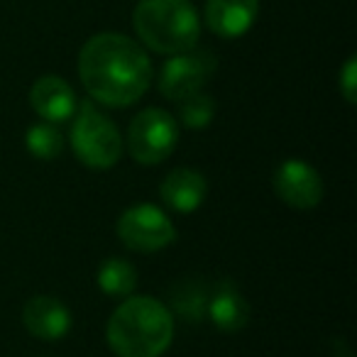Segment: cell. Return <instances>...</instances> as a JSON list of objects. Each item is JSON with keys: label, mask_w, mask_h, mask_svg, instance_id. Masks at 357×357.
<instances>
[{"label": "cell", "mask_w": 357, "mask_h": 357, "mask_svg": "<svg viewBox=\"0 0 357 357\" xmlns=\"http://www.w3.org/2000/svg\"><path fill=\"white\" fill-rule=\"evenodd\" d=\"M79 76L96 103L128 108L147 93L152 61L147 52L130 37L100 32L81 47Z\"/></svg>", "instance_id": "6da1fadb"}, {"label": "cell", "mask_w": 357, "mask_h": 357, "mask_svg": "<svg viewBox=\"0 0 357 357\" xmlns=\"http://www.w3.org/2000/svg\"><path fill=\"white\" fill-rule=\"evenodd\" d=\"M105 337L118 357H162L174 340V316L154 296H130L113 311Z\"/></svg>", "instance_id": "7a4b0ae2"}, {"label": "cell", "mask_w": 357, "mask_h": 357, "mask_svg": "<svg viewBox=\"0 0 357 357\" xmlns=\"http://www.w3.org/2000/svg\"><path fill=\"white\" fill-rule=\"evenodd\" d=\"M132 25L144 47L157 54H181L196 47L201 20L191 0H139Z\"/></svg>", "instance_id": "3957f363"}, {"label": "cell", "mask_w": 357, "mask_h": 357, "mask_svg": "<svg viewBox=\"0 0 357 357\" xmlns=\"http://www.w3.org/2000/svg\"><path fill=\"white\" fill-rule=\"evenodd\" d=\"M76 118L71 125V147L84 167L113 169L123 157V135L115 123L91 100L76 105Z\"/></svg>", "instance_id": "277c9868"}, {"label": "cell", "mask_w": 357, "mask_h": 357, "mask_svg": "<svg viewBox=\"0 0 357 357\" xmlns=\"http://www.w3.org/2000/svg\"><path fill=\"white\" fill-rule=\"evenodd\" d=\"M178 142V123L162 108H144L128 128V149L142 167H154L172 157Z\"/></svg>", "instance_id": "5b68a950"}, {"label": "cell", "mask_w": 357, "mask_h": 357, "mask_svg": "<svg viewBox=\"0 0 357 357\" xmlns=\"http://www.w3.org/2000/svg\"><path fill=\"white\" fill-rule=\"evenodd\" d=\"M218 69V59L211 50H191L174 54L159 74V93L167 100H184L189 96L204 91V86L211 81V76Z\"/></svg>", "instance_id": "8992f818"}, {"label": "cell", "mask_w": 357, "mask_h": 357, "mask_svg": "<svg viewBox=\"0 0 357 357\" xmlns=\"http://www.w3.org/2000/svg\"><path fill=\"white\" fill-rule=\"evenodd\" d=\"M118 238L132 252H159L176 240V228L162 208L137 204L118 218Z\"/></svg>", "instance_id": "52a82bcc"}, {"label": "cell", "mask_w": 357, "mask_h": 357, "mask_svg": "<svg viewBox=\"0 0 357 357\" xmlns=\"http://www.w3.org/2000/svg\"><path fill=\"white\" fill-rule=\"evenodd\" d=\"M274 194L296 211H311L323 201V178L303 159H287L274 172Z\"/></svg>", "instance_id": "ba28073f"}, {"label": "cell", "mask_w": 357, "mask_h": 357, "mask_svg": "<svg viewBox=\"0 0 357 357\" xmlns=\"http://www.w3.org/2000/svg\"><path fill=\"white\" fill-rule=\"evenodd\" d=\"M22 323L37 340L56 342L69 335L71 311L56 296H32L22 308Z\"/></svg>", "instance_id": "9c48e42d"}, {"label": "cell", "mask_w": 357, "mask_h": 357, "mask_svg": "<svg viewBox=\"0 0 357 357\" xmlns=\"http://www.w3.org/2000/svg\"><path fill=\"white\" fill-rule=\"evenodd\" d=\"M206 194H208V184L206 176L196 169L178 167L164 176L162 186H159V196L167 208L176 211V213H194L204 206Z\"/></svg>", "instance_id": "30bf717a"}, {"label": "cell", "mask_w": 357, "mask_h": 357, "mask_svg": "<svg viewBox=\"0 0 357 357\" xmlns=\"http://www.w3.org/2000/svg\"><path fill=\"white\" fill-rule=\"evenodd\" d=\"M206 25L223 40L243 37L259 15V0H206Z\"/></svg>", "instance_id": "8fae6325"}, {"label": "cell", "mask_w": 357, "mask_h": 357, "mask_svg": "<svg viewBox=\"0 0 357 357\" xmlns=\"http://www.w3.org/2000/svg\"><path fill=\"white\" fill-rule=\"evenodd\" d=\"M30 103L35 113L40 115L45 123H64V120L74 118L76 113V93L64 79L50 74L40 76L30 91Z\"/></svg>", "instance_id": "7c38bea8"}, {"label": "cell", "mask_w": 357, "mask_h": 357, "mask_svg": "<svg viewBox=\"0 0 357 357\" xmlns=\"http://www.w3.org/2000/svg\"><path fill=\"white\" fill-rule=\"evenodd\" d=\"M206 313L213 326L223 333H238L250 323V303L230 279L220 282L213 291H208Z\"/></svg>", "instance_id": "4fadbf2b"}, {"label": "cell", "mask_w": 357, "mask_h": 357, "mask_svg": "<svg viewBox=\"0 0 357 357\" xmlns=\"http://www.w3.org/2000/svg\"><path fill=\"white\" fill-rule=\"evenodd\" d=\"M98 289L108 296H130L137 287V272L123 257H110L98 267Z\"/></svg>", "instance_id": "5bb4252c"}, {"label": "cell", "mask_w": 357, "mask_h": 357, "mask_svg": "<svg viewBox=\"0 0 357 357\" xmlns=\"http://www.w3.org/2000/svg\"><path fill=\"white\" fill-rule=\"evenodd\" d=\"M206 303H208V289L201 282H178L172 289V306L178 316L196 323L204 318Z\"/></svg>", "instance_id": "9a60e30c"}, {"label": "cell", "mask_w": 357, "mask_h": 357, "mask_svg": "<svg viewBox=\"0 0 357 357\" xmlns=\"http://www.w3.org/2000/svg\"><path fill=\"white\" fill-rule=\"evenodd\" d=\"M25 147L30 149L32 157L52 162L64 149V137H61L59 128L54 123H45L42 120V123H35L25 132Z\"/></svg>", "instance_id": "2e32d148"}, {"label": "cell", "mask_w": 357, "mask_h": 357, "mask_svg": "<svg viewBox=\"0 0 357 357\" xmlns=\"http://www.w3.org/2000/svg\"><path fill=\"white\" fill-rule=\"evenodd\" d=\"M213 118H215L213 96L199 91V93L189 96V98L178 100V120L176 123H181L186 130H206L211 123H213Z\"/></svg>", "instance_id": "e0dca14e"}, {"label": "cell", "mask_w": 357, "mask_h": 357, "mask_svg": "<svg viewBox=\"0 0 357 357\" xmlns=\"http://www.w3.org/2000/svg\"><path fill=\"white\" fill-rule=\"evenodd\" d=\"M337 84H340V93L347 103H357V59L350 56L342 66L340 76H337Z\"/></svg>", "instance_id": "ac0fdd59"}]
</instances>
